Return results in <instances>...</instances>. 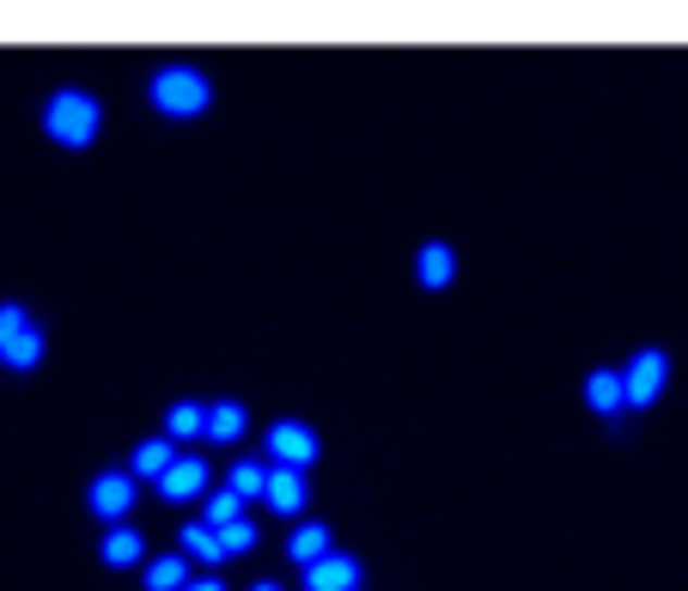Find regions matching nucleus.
<instances>
[{"label": "nucleus", "mask_w": 688, "mask_h": 591, "mask_svg": "<svg viewBox=\"0 0 688 591\" xmlns=\"http://www.w3.org/2000/svg\"><path fill=\"white\" fill-rule=\"evenodd\" d=\"M98 123H104V110H98L92 92H79V86H62V92L43 104V135L55 140V147H92L98 140Z\"/></svg>", "instance_id": "obj_1"}, {"label": "nucleus", "mask_w": 688, "mask_h": 591, "mask_svg": "<svg viewBox=\"0 0 688 591\" xmlns=\"http://www.w3.org/2000/svg\"><path fill=\"white\" fill-rule=\"evenodd\" d=\"M208 98H214V86H208L201 67H159L153 74V104L165 116H201Z\"/></svg>", "instance_id": "obj_2"}, {"label": "nucleus", "mask_w": 688, "mask_h": 591, "mask_svg": "<svg viewBox=\"0 0 688 591\" xmlns=\"http://www.w3.org/2000/svg\"><path fill=\"white\" fill-rule=\"evenodd\" d=\"M664 385H671L664 348H640V354L627 360V373H622V403L627 408H652L658 397H664Z\"/></svg>", "instance_id": "obj_3"}, {"label": "nucleus", "mask_w": 688, "mask_h": 591, "mask_svg": "<svg viewBox=\"0 0 688 591\" xmlns=\"http://www.w3.org/2000/svg\"><path fill=\"white\" fill-rule=\"evenodd\" d=\"M317 427H305V420H275L268 427V464L275 469H305L317 464Z\"/></svg>", "instance_id": "obj_4"}, {"label": "nucleus", "mask_w": 688, "mask_h": 591, "mask_svg": "<svg viewBox=\"0 0 688 591\" xmlns=\"http://www.w3.org/2000/svg\"><path fill=\"white\" fill-rule=\"evenodd\" d=\"M135 476L128 469H104V476H92V488H86V506H92L104 525H123L128 506H135Z\"/></svg>", "instance_id": "obj_5"}, {"label": "nucleus", "mask_w": 688, "mask_h": 591, "mask_svg": "<svg viewBox=\"0 0 688 591\" xmlns=\"http://www.w3.org/2000/svg\"><path fill=\"white\" fill-rule=\"evenodd\" d=\"M360 579H366V567L353 555H336V549L305 567V591H360Z\"/></svg>", "instance_id": "obj_6"}, {"label": "nucleus", "mask_w": 688, "mask_h": 591, "mask_svg": "<svg viewBox=\"0 0 688 591\" xmlns=\"http://www.w3.org/2000/svg\"><path fill=\"white\" fill-rule=\"evenodd\" d=\"M262 500H268V513H280V518L305 513V469H275V464H268Z\"/></svg>", "instance_id": "obj_7"}, {"label": "nucleus", "mask_w": 688, "mask_h": 591, "mask_svg": "<svg viewBox=\"0 0 688 591\" xmlns=\"http://www.w3.org/2000/svg\"><path fill=\"white\" fill-rule=\"evenodd\" d=\"M159 494L165 500H201L208 494V464H201V457H171V469L159 476Z\"/></svg>", "instance_id": "obj_8"}, {"label": "nucleus", "mask_w": 688, "mask_h": 591, "mask_svg": "<svg viewBox=\"0 0 688 591\" xmlns=\"http://www.w3.org/2000/svg\"><path fill=\"white\" fill-rule=\"evenodd\" d=\"M250 427L245 403H232V397H220V403H208V420H201V439H214V445H238Z\"/></svg>", "instance_id": "obj_9"}, {"label": "nucleus", "mask_w": 688, "mask_h": 591, "mask_svg": "<svg viewBox=\"0 0 688 591\" xmlns=\"http://www.w3.org/2000/svg\"><path fill=\"white\" fill-rule=\"evenodd\" d=\"M98 555H104V567H140V561H147V537H140L135 525H110Z\"/></svg>", "instance_id": "obj_10"}, {"label": "nucleus", "mask_w": 688, "mask_h": 591, "mask_svg": "<svg viewBox=\"0 0 688 591\" xmlns=\"http://www.w3.org/2000/svg\"><path fill=\"white\" fill-rule=\"evenodd\" d=\"M171 457H177L171 439H140L135 457H128V476H135V482H159V476L171 469Z\"/></svg>", "instance_id": "obj_11"}, {"label": "nucleus", "mask_w": 688, "mask_h": 591, "mask_svg": "<svg viewBox=\"0 0 688 591\" xmlns=\"http://www.w3.org/2000/svg\"><path fill=\"white\" fill-rule=\"evenodd\" d=\"M414 275H421V287H451V275H458V256H451V244H421V256H414Z\"/></svg>", "instance_id": "obj_12"}, {"label": "nucleus", "mask_w": 688, "mask_h": 591, "mask_svg": "<svg viewBox=\"0 0 688 591\" xmlns=\"http://www.w3.org/2000/svg\"><path fill=\"white\" fill-rule=\"evenodd\" d=\"M585 403H591V415H622V373H610V366H597L591 378H585Z\"/></svg>", "instance_id": "obj_13"}, {"label": "nucleus", "mask_w": 688, "mask_h": 591, "mask_svg": "<svg viewBox=\"0 0 688 591\" xmlns=\"http://www.w3.org/2000/svg\"><path fill=\"white\" fill-rule=\"evenodd\" d=\"M37 360H43V329H37V324H25L13 342L0 348V366H13V373H32Z\"/></svg>", "instance_id": "obj_14"}, {"label": "nucleus", "mask_w": 688, "mask_h": 591, "mask_svg": "<svg viewBox=\"0 0 688 591\" xmlns=\"http://www.w3.org/2000/svg\"><path fill=\"white\" fill-rule=\"evenodd\" d=\"M184 586H189V561L177 549L147 561V591H184Z\"/></svg>", "instance_id": "obj_15"}, {"label": "nucleus", "mask_w": 688, "mask_h": 591, "mask_svg": "<svg viewBox=\"0 0 688 591\" xmlns=\"http://www.w3.org/2000/svg\"><path fill=\"white\" fill-rule=\"evenodd\" d=\"M287 555L299 561V567L323 561V555H329V525H299V530L287 537Z\"/></svg>", "instance_id": "obj_16"}, {"label": "nucleus", "mask_w": 688, "mask_h": 591, "mask_svg": "<svg viewBox=\"0 0 688 591\" xmlns=\"http://www.w3.org/2000/svg\"><path fill=\"white\" fill-rule=\"evenodd\" d=\"M177 543H184V549H177L184 561H226V555H220V537L201 525V518H189V525L177 530Z\"/></svg>", "instance_id": "obj_17"}, {"label": "nucleus", "mask_w": 688, "mask_h": 591, "mask_svg": "<svg viewBox=\"0 0 688 591\" xmlns=\"http://www.w3.org/2000/svg\"><path fill=\"white\" fill-rule=\"evenodd\" d=\"M201 420H208V403H171V415H165L171 433L165 439H177V445H196V439H201Z\"/></svg>", "instance_id": "obj_18"}, {"label": "nucleus", "mask_w": 688, "mask_h": 591, "mask_svg": "<svg viewBox=\"0 0 688 591\" xmlns=\"http://www.w3.org/2000/svg\"><path fill=\"white\" fill-rule=\"evenodd\" d=\"M262 482H268V464H257V457H238V464L226 469V488L238 500H262Z\"/></svg>", "instance_id": "obj_19"}, {"label": "nucleus", "mask_w": 688, "mask_h": 591, "mask_svg": "<svg viewBox=\"0 0 688 591\" xmlns=\"http://www.w3.org/2000/svg\"><path fill=\"white\" fill-rule=\"evenodd\" d=\"M208 506H201V525L208 530H220V525H232V518H245V500L232 494V488H220V494H201Z\"/></svg>", "instance_id": "obj_20"}, {"label": "nucleus", "mask_w": 688, "mask_h": 591, "mask_svg": "<svg viewBox=\"0 0 688 591\" xmlns=\"http://www.w3.org/2000/svg\"><path fill=\"white\" fill-rule=\"evenodd\" d=\"M214 537H220V555H250V549H257V525H250V518H232Z\"/></svg>", "instance_id": "obj_21"}, {"label": "nucleus", "mask_w": 688, "mask_h": 591, "mask_svg": "<svg viewBox=\"0 0 688 591\" xmlns=\"http://www.w3.org/2000/svg\"><path fill=\"white\" fill-rule=\"evenodd\" d=\"M32 324V312H25V305H18V299H0V348L13 342L18 329Z\"/></svg>", "instance_id": "obj_22"}, {"label": "nucleus", "mask_w": 688, "mask_h": 591, "mask_svg": "<svg viewBox=\"0 0 688 591\" xmlns=\"http://www.w3.org/2000/svg\"><path fill=\"white\" fill-rule=\"evenodd\" d=\"M184 591H226V586H220V579L214 574H201V579H189V586Z\"/></svg>", "instance_id": "obj_23"}, {"label": "nucleus", "mask_w": 688, "mask_h": 591, "mask_svg": "<svg viewBox=\"0 0 688 591\" xmlns=\"http://www.w3.org/2000/svg\"><path fill=\"white\" fill-rule=\"evenodd\" d=\"M250 591H280V586H275V579H257V586H250Z\"/></svg>", "instance_id": "obj_24"}]
</instances>
